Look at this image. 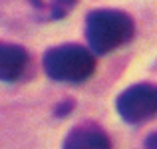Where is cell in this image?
I'll use <instances>...</instances> for the list:
<instances>
[{"label":"cell","mask_w":157,"mask_h":149,"mask_svg":"<svg viewBox=\"0 0 157 149\" xmlns=\"http://www.w3.org/2000/svg\"><path fill=\"white\" fill-rule=\"evenodd\" d=\"M135 34L129 14L115 8H96L86 16V40L94 54H109L127 44Z\"/></svg>","instance_id":"6da1fadb"},{"label":"cell","mask_w":157,"mask_h":149,"mask_svg":"<svg viewBox=\"0 0 157 149\" xmlns=\"http://www.w3.org/2000/svg\"><path fill=\"white\" fill-rule=\"evenodd\" d=\"M48 78L66 84H82L96 72V56L78 44H62L46 50L42 58Z\"/></svg>","instance_id":"7a4b0ae2"},{"label":"cell","mask_w":157,"mask_h":149,"mask_svg":"<svg viewBox=\"0 0 157 149\" xmlns=\"http://www.w3.org/2000/svg\"><path fill=\"white\" fill-rule=\"evenodd\" d=\"M119 117L127 123H143L157 115V88L151 84H135L125 88L115 99Z\"/></svg>","instance_id":"3957f363"},{"label":"cell","mask_w":157,"mask_h":149,"mask_svg":"<svg viewBox=\"0 0 157 149\" xmlns=\"http://www.w3.org/2000/svg\"><path fill=\"white\" fill-rule=\"evenodd\" d=\"M62 149H111V141L98 123L84 121L68 131Z\"/></svg>","instance_id":"277c9868"},{"label":"cell","mask_w":157,"mask_h":149,"mask_svg":"<svg viewBox=\"0 0 157 149\" xmlns=\"http://www.w3.org/2000/svg\"><path fill=\"white\" fill-rule=\"evenodd\" d=\"M30 68V54L18 44L0 42V82H18Z\"/></svg>","instance_id":"5b68a950"},{"label":"cell","mask_w":157,"mask_h":149,"mask_svg":"<svg viewBox=\"0 0 157 149\" xmlns=\"http://www.w3.org/2000/svg\"><path fill=\"white\" fill-rule=\"evenodd\" d=\"M20 2L28 6L34 22H54L68 16L78 0H20Z\"/></svg>","instance_id":"8992f818"},{"label":"cell","mask_w":157,"mask_h":149,"mask_svg":"<svg viewBox=\"0 0 157 149\" xmlns=\"http://www.w3.org/2000/svg\"><path fill=\"white\" fill-rule=\"evenodd\" d=\"M72 109H74V101H72V99H68V101H62L60 105L56 107V115H58V117H64V115H68Z\"/></svg>","instance_id":"52a82bcc"},{"label":"cell","mask_w":157,"mask_h":149,"mask_svg":"<svg viewBox=\"0 0 157 149\" xmlns=\"http://www.w3.org/2000/svg\"><path fill=\"white\" fill-rule=\"evenodd\" d=\"M143 147H145V149H157V131H155V133H151V135H147Z\"/></svg>","instance_id":"ba28073f"}]
</instances>
